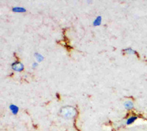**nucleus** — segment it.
Listing matches in <instances>:
<instances>
[{
	"label": "nucleus",
	"instance_id": "f257e3e1",
	"mask_svg": "<svg viewBox=\"0 0 147 131\" xmlns=\"http://www.w3.org/2000/svg\"><path fill=\"white\" fill-rule=\"evenodd\" d=\"M60 113L65 119H74L77 116V111L72 106H65L60 110Z\"/></svg>",
	"mask_w": 147,
	"mask_h": 131
},
{
	"label": "nucleus",
	"instance_id": "f03ea898",
	"mask_svg": "<svg viewBox=\"0 0 147 131\" xmlns=\"http://www.w3.org/2000/svg\"><path fill=\"white\" fill-rule=\"evenodd\" d=\"M13 68L14 70L21 71L23 69V66H22V64L20 63H15L13 66Z\"/></svg>",
	"mask_w": 147,
	"mask_h": 131
}]
</instances>
